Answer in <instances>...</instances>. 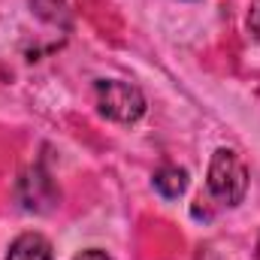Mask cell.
<instances>
[{"instance_id":"cell-1","label":"cell","mask_w":260,"mask_h":260,"mask_svg":"<svg viewBox=\"0 0 260 260\" xmlns=\"http://www.w3.org/2000/svg\"><path fill=\"white\" fill-rule=\"evenodd\" d=\"M206 188H209V197L221 206L242 203V197L248 191V170L233 148H218L212 154L209 173H206Z\"/></svg>"},{"instance_id":"cell-2","label":"cell","mask_w":260,"mask_h":260,"mask_svg":"<svg viewBox=\"0 0 260 260\" xmlns=\"http://www.w3.org/2000/svg\"><path fill=\"white\" fill-rule=\"evenodd\" d=\"M94 97H97V109L100 115H106L109 121L118 124H133L145 115V97L136 85L121 82V79H100L94 85Z\"/></svg>"},{"instance_id":"cell-3","label":"cell","mask_w":260,"mask_h":260,"mask_svg":"<svg viewBox=\"0 0 260 260\" xmlns=\"http://www.w3.org/2000/svg\"><path fill=\"white\" fill-rule=\"evenodd\" d=\"M18 200H21L24 209H30V212H49V209L58 203V191H55L52 179H49L40 167H34V170H27V173L21 176V182H18Z\"/></svg>"},{"instance_id":"cell-4","label":"cell","mask_w":260,"mask_h":260,"mask_svg":"<svg viewBox=\"0 0 260 260\" xmlns=\"http://www.w3.org/2000/svg\"><path fill=\"white\" fill-rule=\"evenodd\" d=\"M6 260H52V242L43 233H21L9 245Z\"/></svg>"},{"instance_id":"cell-5","label":"cell","mask_w":260,"mask_h":260,"mask_svg":"<svg viewBox=\"0 0 260 260\" xmlns=\"http://www.w3.org/2000/svg\"><path fill=\"white\" fill-rule=\"evenodd\" d=\"M154 188L157 194L167 197V200H176L188 191V173L182 167H160L154 173Z\"/></svg>"},{"instance_id":"cell-6","label":"cell","mask_w":260,"mask_h":260,"mask_svg":"<svg viewBox=\"0 0 260 260\" xmlns=\"http://www.w3.org/2000/svg\"><path fill=\"white\" fill-rule=\"evenodd\" d=\"M248 30H251V37L260 43V0H254L251 9H248Z\"/></svg>"},{"instance_id":"cell-7","label":"cell","mask_w":260,"mask_h":260,"mask_svg":"<svg viewBox=\"0 0 260 260\" xmlns=\"http://www.w3.org/2000/svg\"><path fill=\"white\" fill-rule=\"evenodd\" d=\"M73 260H112L106 251H100V248H88V251H79Z\"/></svg>"},{"instance_id":"cell-8","label":"cell","mask_w":260,"mask_h":260,"mask_svg":"<svg viewBox=\"0 0 260 260\" xmlns=\"http://www.w3.org/2000/svg\"><path fill=\"white\" fill-rule=\"evenodd\" d=\"M257 260H260V239H257Z\"/></svg>"}]
</instances>
